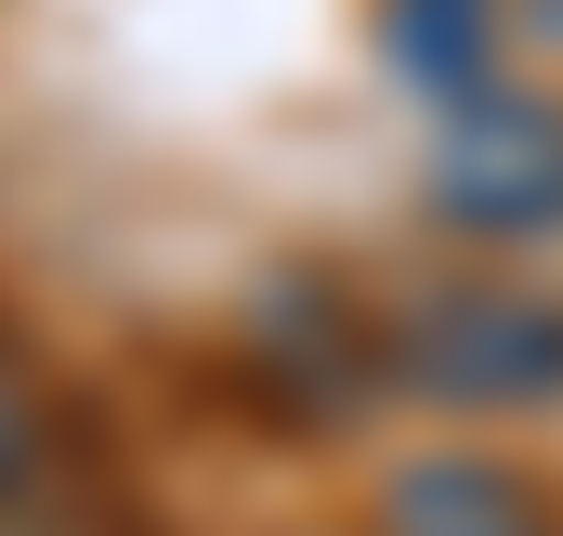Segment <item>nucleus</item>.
I'll use <instances>...</instances> for the list:
<instances>
[{
    "instance_id": "20e7f679",
    "label": "nucleus",
    "mask_w": 563,
    "mask_h": 536,
    "mask_svg": "<svg viewBox=\"0 0 563 536\" xmlns=\"http://www.w3.org/2000/svg\"><path fill=\"white\" fill-rule=\"evenodd\" d=\"M380 53L420 105H459L472 79H498V0H380Z\"/></svg>"
},
{
    "instance_id": "39448f33",
    "label": "nucleus",
    "mask_w": 563,
    "mask_h": 536,
    "mask_svg": "<svg viewBox=\"0 0 563 536\" xmlns=\"http://www.w3.org/2000/svg\"><path fill=\"white\" fill-rule=\"evenodd\" d=\"M53 393L26 380V354H0V511H26L40 484H53Z\"/></svg>"
},
{
    "instance_id": "423d86ee",
    "label": "nucleus",
    "mask_w": 563,
    "mask_h": 536,
    "mask_svg": "<svg viewBox=\"0 0 563 536\" xmlns=\"http://www.w3.org/2000/svg\"><path fill=\"white\" fill-rule=\"evenodd\" d=\"M0 536H26V524H13V511H0Z\"/></svg>"
},
{
    "instance_id": "f257e3e1",
    "label": "nucleus",
    "mask_w": 563,
    "mask_h": 536,
    "mask_svg": "<svg viewBox=\"0 0 563 536\" xmlns=\"http://www.w3.org/2000/svg\"><path fill=\"white\" fill-rule=\"evenodd\" d=\"M420 183H432L445 236H485V249L563 236V92L472 79L459 105H432V170Z\"/></svg>"
},
{
    "instance_id": "7ed1b4c3",
    "label": "nucleus",
    "mask_w": 563,
    "mask_h": 536,
    "mask_svg": "<svg viewBox=\"0 0 563 536\" xmlns=\"http://www.w3.org/2000/svg\"><path fill=\"white\" fill-rule=\"evenodd\" d=\"M380 536H563V511L485 445H420L380 471Z\"/></svg>"
},
{
    "instance_id": "f03ea898",
    "label": "nucleus",
    "mask_w": 563,
    "mask_h": 536,
    "mask_svg": "<svg viewBox=\"0 0 563 536\" xmlns=\"http://www.w3.org/2000/svg\"><path fill=\"white\" fill-rule=\"evenodd\" d=\"M380 367L445 405H551L563 393V301H538V288H420L380 327Z\"/></svg>"
}]
</instances>
